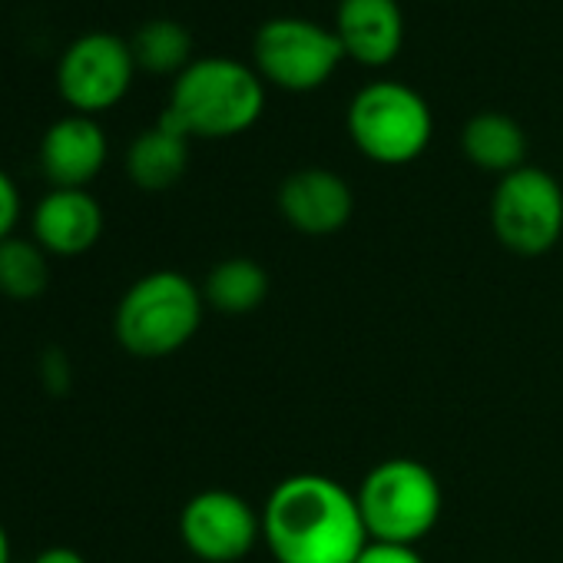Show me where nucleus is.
Returning a JSON list of instances; mask_svg holds the SVG:
<instances>
[{"label": "nucleus", "mask_w": 563, "mask_h": 563, "mask_svg": "<svg viewBox=\"0 0 563 563\" xmlns=\"http://www.w3.org/2000/svg\"><path fill=\"white\" fill-rule=\"evenodd\" d=\"M262 540L275 563H355L368 530L355 490L316 471L282 477L262 504Z\"/></svg>", "instance_id": "1"}, {"label": "nucleus", "mask_w": 563, "mask_h": 563, "mask_svg": "<svg viewBox=\"0 0 563 563\" xmlns=\"http://www.w3.org/2000/svg\"><path fill=\"white\" fill-rule=\"evenodd\" d=\"M265 110V87L258 70L232 57L192 60L169 90L163 123L183 136L229 140L255 126Z\"/></svg>", "instance_id": "2"}, {"label": "nucleus", "mask_w": 563, "mask_h": 563, "mask_svg": "<svg viewBox=\"0 0 563 563\" xmlns=\"http://www.w3.org/2000/svg\"><path fill=\"white\" fill-rule=\"evenodd\" d=\"M202 312V289L189 275L156 268L140 275L117 302L113 335L133 358H169L196 339Z\"/></svg>", "instance_id": "3"}, {"label": "nucleus", "mask_w": 563, "mask_h": 563, "mask_svg": "<svg viewBox=\"0 0 563 563\" xmlns=\"http://www.w3.org/2000/svg\"><path fill=\"white\" fill-rule=\"evenodd\" d=\"M358 510L368 540L418 547L441 520L444 490L438 474L415 457H388L375 464L358 490Z\"/></svg>", "instance_id": "4"}, {"label": "nucleus", "mask_w": 563, "mask_h": 563, "mask_svg": "<svg viewBox=\"0 0 563 563\" xmlns=\"http://www.w3.org/2000/svg\"><path fill=\"white\" fill-rule=\"evenodd\" d=\"M349 136L382 166H405L418 159L434 136V113L428 100L401 80H372L349 103Z\"/></svg>", "instance_id": "5"}, {"label": "nucleus", "mask_w": 563, "mask_h": 563, "mask_svg": "<svg viewBox=\"0 0 563 563\" xmlns=\"http://www.w3.org/2000/svg\"><path fill=\"white\" fill-rule=\"evenodd\" d=\"M497 242L523 258L550 252L563 235V189L540 166H520L497 179L490 196Z\"/></svg>", "instance_id": "6"}, {"label": "nucleus", "mask_w": 563, "mask_h": 563, "mask_svg": "<svg viewBox=\"0 0 563 563\" xmlns=\"http://www.w3.org/2000/svg\"><path fill=\"white\" fill-rule=\"evenodd\" d=\"M252 57L262 80L302 93L332 80L345 60V47L335 27L306 18H272L255 31Z\"/></svg>", "instance_id": "7"}, {"label": "nucleus", "mask_w": 563, "mask_h": 563, "mask_svg": "<svg viewBox=\"0 0 563 563\" xmlns=\"http://www.w3.org/2000/svg\"><path fill=\"white\" fill-rule=\"evenodd\" d=\"M136 60L130 41L90 31L77 37L57 64V93L60 100L84 117H97L113 110L133 87Z\"/></svg>", "instance_id": "8"}, {"label": "nucleus", "mask_w": 563, "mask_h": 563, "mask_svg": "<svg viewBox=\"0 0 563 563\" xmlns=\"http://www.w3.org/2000/svg\"><path fill=\"white\" fill-rule=\"evenodd\" d=\"M179 537L202 563H239L262 540V510L235 490H199L179 510Z\"/></svg>", "instance_id": "9"}, {"label": "nucleus", "mask_w": 563, "mask_h": 563, "mask_svg": "<svg viewBox=\"0 0 563 563\" xmlns=\"http://www.w3.org/2000/svg\"><path fill=\"white\" fill-rule=\"evenodd\" d=\"M278 212L302 235H335L355 212V192L335 169L306 166L282 179Z\"/></svg>", "instance_id": "10"}, {"label": "nucleus", "mask_w": 563, "mask_h": 563, "mask_svg": "<svg viewBox=\"0 0 563 563\" xmlns=\"http://www.w3.org/2000/svg\"><path fill=\"white\" fill-rule=\"evenodd\" d=\"M103 235V206L90 189H51L31 212V239L57 258L90 252Z\"/></svg>", "instance_id": "11"}, {"label": "nucleus", "mask_w": 563, "mask_h": 563, "mask_svg": "<svg viewBox=\"0 0 563 563\" xmlns=\"http://www.w3.org/2000/svg\"><path fill=\"white\" fill-rule=\"evenodd\" d=\"M110 140L93 117H60L41 140V173L54 189H87L107 166Z\"/></svg>", "instance_id": "12"}, {"label": "nucleus", "mask_w": 563, "mask_h": 563, "mask_svg": "<svg viewBox=\"0 0 563 563\" xmlns=\"http://www.w3.org/2000/svg\"><path fill=\"white\" fill-rule=\"evenodd\" d=\"M335 34L345 57L365 67H385L405 44V14L398 0H339Z\"/></svg>", "instance_id": "13"}, {"label": "nucleus", "mask_w": 563, "mask_h": 563, "mask_svg": "<svg viewBox=\"0 0 563 563\" xmlns=\"http://www.w3.org/2000/svg\"><path fill=\"white\" fill-rule=\"evenodd\" d=\"M189 166V136L156 120L153 130H143L126 150V176L143 192L173 189Z\"/></svg>", "instance_id": "14"}, {"label": "nucleus", "mask_w": 563, "mask_h": 563, "mask_svg": "<svg viewBox=\"0 0 563 563\" xmlns=\"http://www.w3.org/2000/svg\"><path fill=\"white\" fill-rule=\"evenodd\" d=\"M461 150L484 173L507 176V173L527 166L523 163L527 159V136H523L520 123L507 113H497V110L474 113L464 123Z\"/></svg>", "instance_id": "15"}, {"label": "nucleus", "mask_w": 563, "mask_h": 563, "mask_svg": "<svg viewBox=\"0 0 563 563\" xmlns=\"http://www.w3.org/2000/svg\"><path fill=\"white\" fill-rule=\"evenodd\" d=\"M202 299L222 316H249L268 299V272L249 255L222 258L202 282Z\"/></svg>", "instance_id": "16"}, {"label": "nucleus", "mask_w": 563, "mask_h": 563, "mask_svg": "<svg viewBox=\"0 0 563 563\" xmlns=\"http://www.w3.org/2000/svg\"><path fill=\"white\" fill-rule=\"evenodd\" d=\"M51 286V255L31 235L0 242V296L11 302H37Z\"/></svg>", "instance_id": "17"}, {"label": "nucleus", "mask_w": 563, "mask_h": 563, "mask_svg": "<svg viewBox=\"0 0 563 563\" xmlns=\"http://www.w3.org/2000/svg\"><path fill=\"white\" fill-rule=\"evenodd\" d=\"M136 70L156 77H179L192 64V34L166 18L146 21L130 41Z\"/></svg>", "instance_id": "18"}, {"label": "nucleus", "mask_w": 563, "mask_h": 563, "mask_svg": "<svg viewBox=\"0 0 563 563\" xmlns=\"http://www.w3.org/2000/svg\"><path fill=\"white\" fill-rule=\"evenodd\" d=\"M37 375H41V385L51 391V395H67L70 385H74V365L70 358L64 355V349L51 345L41 358H37Z\"/></svg>", "instance_id": "19"}, {"label": "nucleus", "mask_w": 563, "mask_h": 563, "mask_svg": "<svg viewBox=\"0 0 563 563\" xmlns=\"http://www.w3.org/2000/svg\"><path fill=\"white\" fill-rule=\"evenodd\" d=\"M24 216V199L18 183L11 179L8 169H0V242L18 235V222Z\"/></svg>", "instance_id": "20"}, {"label": "nucleus", "mask_w": 563, "mask_h": 563, "mask_svg": "<svg viewBox=\"0 0 563 563\" xmlns=\"http://www.w3.org/2000/svg\"><path fill=\"white\" fill-rule=\"evenodd\" d=\"M355 563H424V556L418 553V547L368 540V547L358 553V560H355Z\"/></svg>", "instance_id": "21"}, {"label": "nucleus", "mask_w": 563, "mask_h": 563, "mask_svg": "<svg viewBox=\"0 0 563 563\" xmlns=\"http://www.w3.org/2000/svg\"><path fill=\"white\" fill-rule=\"evenodd\" d=\"M34 563H87V556L74 547H51L34 556Z\"/></svg>", "instance_id": "22"}, {"label": "nucleus", "mask_w": 563, "mask_h": 563, "mask_svg": "<svg viewBox=\"0 0 563 563\" xmlns=\"http://www.w3.org/2000/svg\"><path fill=\"white\" fill-rule=\"evenodd\" d=\"M0 563H11V537H8L4 523H0Z\"/></svg>", "instance_id": "23"}]
</instances>
